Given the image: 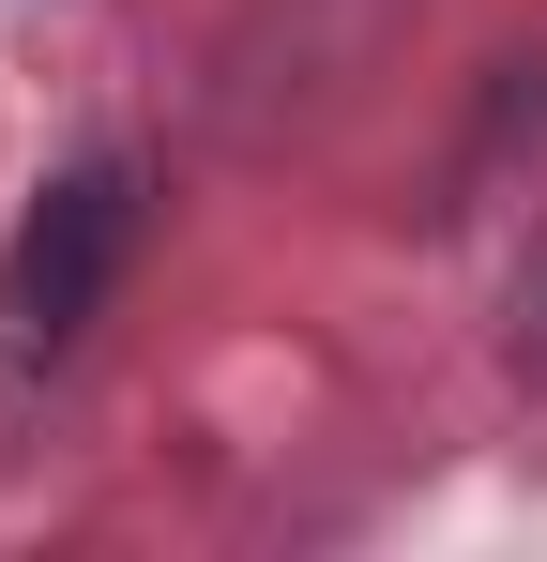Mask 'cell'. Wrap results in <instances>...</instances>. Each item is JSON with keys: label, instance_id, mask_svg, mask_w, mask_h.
Masks as SVG:
<instances>
[{"label": "cell", "instance_id": "1", "mask_svg": "<svg viewBox=\"0 0 547 562\" xmlns=\"http://www.w3.org/2000/svg\"><path fill=\"white\" fill-rule=\"evenodd\" d=\"M122 259H137V168L91 153V168H62V183L15 213V244H0V350H15V366H62L91 319H107Z\"/></svg>", "mask_w": 547, "mask_h": 562}]
</instances>
